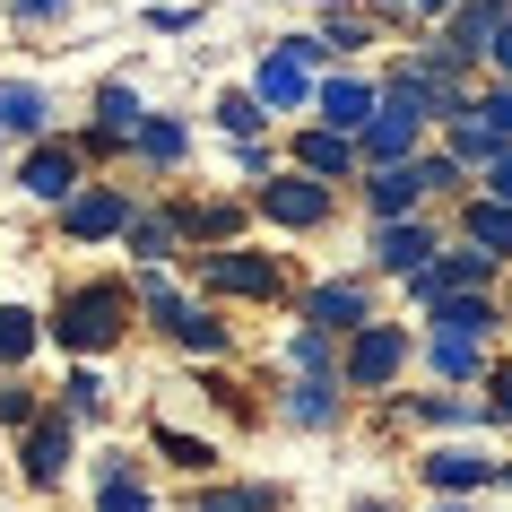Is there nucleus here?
Returning <instances> with one entry per match:
<instances>
[{"mask_svg": "<svg viewBox=\"0 0 512 512\" xmlns=\"http://www.w3.org/2000/svg\"><path fill=\"white\" fill-rule=\"evenodd\" d=\"M131 313H139L131 278H79V287H61L44 339H61V356H105V348H122Z\"/></svg>", "mask_w": 512, "mask_h": 512, "instance_id": "f257e3e1", "label": "nucleus"}, {"mask_svg": "<svg viewBox=\"0 0 512 512\" xmlns=\"http://www.w3.org/2000/svg\"><path fill=\"white\" fill-rule=\"evenodd\" d=\"M200 296L278 304L287 296V261H278V252H252V243H209V252H200Z\"/></svg>", "mask_w": 512, "mask_h": 512, "instance_id": "f03ea898", "label": "nucleus"}, {"mask_svg": "<svg viewBox=\"0 0 512 512\" xmlns=\"http://www.w3.org/2000/svg\"><path fill=\"white\" fill-rule=\"evenodd\" d=\"M408 356H417L408 322H365V330H348V348H339V382H348V391H391V382L408 374Z\"/></svg>", "mask_w": 512, "mask_h": 512, "instance_id": "7ed1b4c3", "label": "nucleus"}, {"mask_svg": "<svg viewBox=\"0 0 512 512\" xmlns=\"http://www.w3.org/2000/svg\"><path fill=\"white\" fill-rule=\"evenodd\" d=\"M252 209L270 217V226H287V235H313V226H330V209H339V191L322 183V174H270V183L252 191Z\"/></svg>", "mask_w": 512, "mask_h": 512, "instance_id": "20e7f679", "label": "nucleus"}, {"mask_svg": "<svg viewBox=\"0 0 512 512\" xmlns=\"http://www.w3.org/2000/svg\"><path fill=\"white\" fill-rule=\"evenodd\" d=\"M70 460H79V417H70V408H44V417L27 426V443H18V478L27 486H61Z\"/></svg>", "mask_w": 512, "mask_h": 512, "instance_id": "39448f33", "label": "nucleus"}, {"mask_svg": "<svg viewBox=\"0 0 512 512\" xmlns=\"http://www.w3.org/2000/svg\"><path fill=\"white\" fill-rule=\"evenodd\" d=\"M460 287H495V252L469 243V235H460L452 252H434L426 270L408 278V304H443V296H460Z\"/></svg>", "mask_w": 512, "mask_h": 512, "instance_id": "423d86ee", "label": "nucleus"}, {"mask_svg": "<svg viewBox=\"0 0 512 512\" xmlns=\"http://www.w3.org/2000/svg\"><path fill=\"white\" fill-rule=\"evenodd\" d=\"M122 226H131V183H79L61 200V235L70 243H105Z\"/></svg>", "mask_w": 512, "mask_h": 512, "instance_id": "0eeeda50", "label": "nucleus"}, {"mask_svg": "<svg viewBox=\"0 0 512 512\" xmlns=\"http://www.w3.org/2000/svg\"><path fill=\"white\" fill-rule=\"evenodd\" d=\"M79 139H35L27 148V165H18V191H27V200H44V209H61V200H70V191H79Z\"/></svg>", "mask_w": 512, "mask_h": 512, "instance_id": "6e6552de", "label": "nucleus"}, {"mask_svg": "<svg viewBox=\"0 0 512 512\" xmlns=\"http://www.w3.org/2000/svg\"><path fill=\"white\" fill-rule=\"evenodd\" d=\"M139 122H148V105H139V87L105 79V87H96V122L79 131V148H87V157H113V148H131V139H139Z\"/></svg>", "mask_w": 512, "mask_h": 512, "instance_id": "1a4fd4ad", "label": "nucleus"}, {"mask_svg": "<svg viewBox=\"0 0 512 512\" xmlns=\"http://www.w3.org/2000/svg\"><path fill=\"white\" fill-rule=\"evenodd\" d=\"M278 417L304 426V434H330L339 417H348V382H339V374H296L287 391H278Z\"/></svg>", "mask_w": 512, "mask_h": 512, "instance_id": "9d476101", "label": "nucleus"}, {"mask_svg": "<svg viewBox=\"0 0 512 512\" xmlns=\"http://www.w3.org/2000/svg\"><path fill=\"white\" fill-rule=\"evenodd\" d=\"M304 322L330 330V339L365 330V322H374V296H365V278H322V287H304Z\"/></svg>", "mask_w": 512, "mask_h": 512, "instance_id": "9b49d317", "label": "nucleus"}, {"mask_svg": "<svg viewBox=\"0 0 512 512\" xmlns=\"http://www.w3.org/2000/svg\"><path fill=\"white\" fill-rule=\"evenodd\" d=\"M443 252V235H434L426 217H382L374 226V270H391V278H417Z\"/></svg>", "mask_w": 512, "mask_h": 512, "instance_id": "f8f14e48", "label": "nucleus"}, {"mask_svg": "<svg viewBox=\"0 0 512 512\" xmlns=\"http://www.w3.org/2000/svg\"><path fill=\"white\" fill-rule=\"evenodd\" d=\"M434 191H426V174H417V157H400V165H365V209H374V226L382 217H417Z\"/></svg>", "mask_w": 512, "mask_h": 512, "instance_id": "ddd939ff", "label": "nucleus"}, {"mask_svg": "<svg viewBox=\"0 0 512 512\" xmlns=\"http://www.w3.org/2000/svg\"><path fill=\"white\" fill-rule=\"evenodd\" d=\"M313 87H322V79H313L287 44H278V53H261V70H252V96H261L270 113H304V105H313Z\"/></svg>", "mask_w": 512, "mask_h": 512, "instance_id": "4468645a", "label": "nucleus"}, {"mask_svg": "<svg viewBox=\"0 0 512 512\" xmlns=\"http://www.w3.org/2000/svg\"><path fill=\"white\" fill-rule=\"evenodd\" d=\"M313 113H322L330 131H365V122L382 113V87H374V79H356V70H339V79L313 87Z\"/></svg>", "mask_w": 512, "mask_h": 512, "instance_id": "2eb2a0df", "label": "nucleus"}, {"mask_svg": "<svg viewBox=\"0 0 512 512\" xmlns=\"http://www.w3.org/2000/svg\"><path fill=\"white\" fill-rule=\"evenodd\" d=\"M417 356H426L443 382H486V374H495L486 339H469V330H426V339H417Z\"/></svg>", "mask_w": 512, "mask_h": 512, "instance_id": "dca6fc26", "label": "nucleus"}, {"mask_svg": "<svg viewBox=\"0 0 512 512\" xmlns=\"http://www.w3.org/2000/svg\"><path fill=\"white\" fill-rule=\"evenodd\" d=\"M417 469H426V486H434V495H478V486H495V478H504V469H495L486 452H469V443H443V452H426Z\"/></svg>", "mask_w": 512, "mask_h": 512, "instance_id": "f3484780", "label": "nucleus"}, {"mask_svg": "<svg viewBox=\"0 0 512 512\" xmlns=\"http://www.w3.org/2000/svg\"><path fill=\"white\" fill-rule=\"evenodd\" d=\"M296 165H304V174H322V183H348L356 165H365V148H356V131L313 122V131H296Z\"/></svg>", "mask_w": 512, "mask_h": 512, "instance_id": "a211bd4d", "label": "nucleus"}, {"mask_svg": "<svg viewBox=\"0 0 512 512\" xmlns=\"http://www.w3.org/2000/svg\"><path fill=\"white\" fill-rule=\"evenodd\" d=\"M495 322H504L495 287H460V296L426 304V330H469V339H495Z\"/></svg>", "mask_w": 512, "mask_h": 512, "instance_id": "6ab92c4d", "label": "nucleus"}, {"mask_svg": "<svg viewBox=\"0 0 512 512\" xmlns=\"http://www.w3.org/2000/svg\"><path fill=\"white\" fill-rule=\"evenodd\" d=\"M0 139H53V96L27 79H0Z\"/></svg>", "mask_w": 512, "mask_h": 512, "instance_id": "aec40b11", "label": "nucleus"}, {"mask_svg": "<svg viewBox=\"0 0 512 512\" xmlns=\"http://www.w3.org/2000/svg\"><path fill=\"white\" fill-rule=\"evenodd\" d=\"M122 252H131V261H174V252H183V217L174 209H131Z\"/></svg>", "mask_w": 512, "mask_h": 512, "instance_id": "412c9836", "label": "nucleus"}, {"mask_svg": "<svg viewBox=\"0 0 512 512\" xmlns=\"http://www.w3.org/2000/svg\"><path fill=\"white\" fill-rule=\"evenodd\" d=\"M131 157L148 165V174H174V165L191 157V131L174 122V113H148V122H139V139H131Z\"/></svg>", "mask_w": 512, "mask_h": 512, "instance_id": "4be33fe9", "label": "nucleus"}, {"mask_svg": "<svg viewBox=\"0 0 512 512\" xmlns=\"http://www.w3.org/2000/svg\"><path fill=\"white\" fill-rule=\"evenodd\" d=\"M460 235L486 243L495 261H512V200H495V191H469V209H460Z\"/></svg>", "mask_w": 512, "mask_h": 512, "instance_id": "5701e85b", "label": "nucleus"}, {"mask_svg": "<svg viewBox=\"0 0 512 512\" xmlns=\"http://www.w3.org/2000/svg\"><path fill=\"white\" fill-rule=\"evenodd\" d=\"M443 131H452V157L469 165V174H486V165H495V157H504V148H512V139L495 131V122H486L478 105H469V113H452V122H443Z\"/></svg>", "mask_w": 512, "mask_h": 512, "instance_id": "b1692460", "label": "nucleus"}, {"mask_svg": "<svg viewBox=\"0 0 512 512\" xmlns=\"http://www.w3.org/2000/svg\"><path fill=\"white\" fill-rule=\"evenodd\" d=\"M174 217H183V243H235L243 235L235 200H174Z\"/></svg>", "mask_w": 512, "mask_h": 512, "instance_id": "393cba45", "label": "nucleus"}, {"mask_svg": "<svg viewBox=\"0 0 512 512\" xmlns=\"http://www.w3.org/2000/svg\"><path fill=\"white\" fill-rule=\"evenodd\" d=\"M96 512H157L148 478H131V460H105V478H96Z\"/></svg>", "mask_w": 512, "mask_h": 512, "instance_id": "a878e982", "label": "nucleus"}, {"mask_svg": "<svg viewBox=\"0 0 512 512\" xmlns=\"http://www.w3.org/2000/svg\"><path fill=\"white\" fill-rule=\"evenodd\" d=\"M148 443H157V452L174 460V469H191V478H209V469H217V443H209V434H183V426H148Z\"/></svg>", "mask_w": 512, "mask_h": 512, "instance_id": "bb28decb", "label": "nucleus"}, {"mask_svg": "<svg viewBox=\"0 0 512 512\" xmlns=\"http://www.w3.org/2000/svg\"><path fill=\"white\" fill-rule=\"evenodd\" d=\"M287 504V495H278V486H209V495H191V512H278Z\"/></svg>", "mask_w": 512, "mask_h": 512, "instance_id": "cd10ccee", "label": "nucleus"}, {"mask_svg": "<svg viewBox=\"0 0 512 512\" xmlns=\"http://www.w3.org/2000/svg\"><path fill=\"white\" fill-rule=\"evenodd\" d=\"M35 339H44V322H35L27 304H0V365H27Z\"/></svg>", "mask_w": 512, "mask_h": 512, "instance_id": "c85d7f7f", "label": "nucleus"}, {"mask_svg": "<svg viewBox=\"0 0 512 512\" xmlns=\"http://www.w3.org/2000/svg\"><path fill=\"white\" fill-rule=\"evenodd\" d=\"M261 122H270V105H261L252 87H226V96H217V131H235V139H261Z\"/></svg>", "mask_w": 512, "mask_h": 512, "instance_id": "c756f323", "label": "nucleus"}, {"mask_svg": "<svg viewBox=\"0 0 512 512\" xmlns=\"http://www.w3.org/2000/svg\"><path fill=\"white\" fill-rule=\"evenodd\" d=\"M287 365H296V374H339V339H330V330H313V322H304L296 339H287Z\"/></svg>", "mask_w": 512, "mask_h": 512, "instance_id": "7c9ffc66", "label": "nucleus"}, {"mask_svg": "<svg viewBox=\"0 0 512 512\" xmlns=\"http://www.w3.org/2000/svg\"><path fill=\"white\" fill-rule=\"evenodd\" d=\"M35 417H44V400L27 391V374H18V365H0V426H35Z\"/></svg>", "mask_w": 512, "mask_h": 512, "instance_id": "2f4dec72", "label": "nucleus"}, {"mask_svg": "<svg viewBox=\"0 0 512 512\" xmlns=\"http://www.w3.org/2000/svg\"><path fill=\"white\" fill-rule=\"evenodd\" d=\"M61 408H70L79 426H87V417H105V374H96V365H79V374L61 382Z\"/></svg>", "mask_w": 512, "mask_h": 512, "instance_id": "473e14b6", "label": "nucleus"}, {"mask_svg": "<svg viewBox=\"0 0 512 512\" xmlns=\"http://www.w3.org/2000/svg\"><path fill=\"white\" fill-rule=\"evenodd\" d=\"M417 174H426L434 200H452V191H469V165L452 157V148H434V157H417Z\"/></svg>", "mask_w": 512, "mask_h": 512, "instance_id": "72a5a7b5", "label": "nucleus"}, {"mask_svg": "<svg viewBox=\"0 0 512 512\" xmlns=\"http://www.w3.org/2000/svg\"><path fill=\"white\" fill-rule=\"evenodd\" d=\"M79 0H9V27H61Z\"/></svg>", "mask_w": 512, "mask_h": 512, "instance_id": "f704fd0d", "label": "nucleus"}, {"mask_svg": "<svg viewBox=\"0 0 512 512\" xmlns=\"http://www.w3.org/2000/svg\"><path fill=\"white\" fill-rule=\"evenodd\" d=\"M486 417H495V426H512V365H495V374H486Z\"/></svg>", "mask_w": 512, "mask_h": 512, "instance_id": "c9c22d12", "label": "nucleus"}, {"mask_svg": "<svg viewBox=\"0 0 512 512\" xmlns=\"http://www.w3.org/2000/svg\"><path fill=\"white\" fill-rule=\"evenodd\" d=\"M478 113H486V122H495V131L512 139V79H495V87H486V96H478Z\"/></svg>", "mask_w": 512, "mask_h": 512, "instance_id": "e433bc0d", "label": "nucleus"}, {"mask_svg": "<svg viewBox=\"0 0 512 512\" xmlns=\"http://www.w3.org/2000/svg\"><path fill=\"white\" fill-rule=\"evenodd\" d=\"M486 70H495V79H512V9L495 18V44H486Z\"/></svg>", "mask_w": 512, "mask_h": 512, "instance_id": "4c0bfd02", "label": "nucleus"}, {"mask_svg": "<svg viewBox=\"0 0 512 512\" xmlns=\"http://www.w3.org/2000/svg\"><path fill=\"white\" fill-rule=\"evenodd\" d=\"M330 44H339V53H356V44H374V27H365V18H330Z\"/></svg>", "mask_w": 512, "mask_h": 512, "instance_id": "58836bf2", "label": "nucleus"}, {"mask_svg": "<svg viewBox=\"0 0 512 512\" xmlns=\"http://www.w3.org/2000/svg\"><path fill=\"white\" fill-rule=\"evenodd\" d=\"M148 27H157V35H191V27H200V9H148Z\"/></svg>", "mask_w": 512, "mask_h": 512, "instance_id": "ea45409f", "label": "nucleus"}, {"mask_svg": "<svg viewBox=\"0 0 512 512\" xmlns=\"http://www.w3.org/2000/svg\"><path fill=\"white\" fill-rule=\"evenodd\" d=\"M478 191H495V200H512V148H504V157H495V165L478 174Z\"/></svg>", "mask_w": 512, "mask_h": 512, "instance_id": "a19ab883", "label": "nucleus"}, {"mask_svg": "<svg viewBox=\"0 0 512 512\" xmlns=\"http://www.w3.org/2000/svg\"><path fill=\"white\" fill-rule=\"evenodd\" d=\"M434 512H469V504H460V495H443V504H434Z\"/></svg>", "mask_w": 512, "mask_h": 512, "instance_id": "79ce46f5", "label": "nucleus"}, {"mask_svg": "<svg viewBox=\"0 0 512 512\" xmlns=\"http://www.w3.org/2000/svg\"><path fill=\"white\" fill-rule=\"evenodd\" d=\"M356 512H391V504H374V495H365V504H356Z\"/></svg>", "mask_w": 512, "mask_h": 512, "instance_id": "37998d69", "label": "nucleus"}, {"mask_svg": "<svg viewBox=\"0 0 512 512\" xmlns=\"http://www.w3.org/2000/svg\"><path fill=\"white\" fill-rule=\"evenodd\" d=\"M504 486H512V469H504Z\"/></svg>", "mask_w": 512, "mask_h": 512, "instance_id": "c03bdc74", "label": "nucleus"}, {"mask_svg": "<svg viewBox=\"0 0 512 512\" xmlns=\"http://www.w3.org/2000/svg\"><path fill=\"white\" fill-rule=\"evenodd\" d=\"M504 313H512V304H504Z\"/></svg>", "mask_w": 512, "mask_h": 512, "instance_id": "a18cd8bd", "label": "nucleus"}]
</instances>
